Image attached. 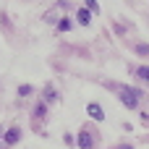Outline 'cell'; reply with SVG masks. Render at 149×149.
Instances as JSON below:
<instances>
[{
  "mask_svg": "<svg viewBox=\"0 0 149 149\" xmlns=\"http://www.w3.org/2000/svg\"><path fill=\"white\" fill-rule=\"evenodd\" d=\"M118 94H120V102H123L128 110H136V107H139V97H144L139 89L126 86V84H120V86H118Z\"/></svg>",
  "mask_w": 149,
  "mask_h": 149,
  "instance_id": "obj_1",
  "label": "cell"
},
{
  "mask_svg": "<svg viewBox=\"0 0 149 149\" xmlns=\"http://www.w3.org/2000/svg\"><path fill=\"white\" fill-rule=\"evenodd\" d=\"M86 113H89V118H92V120H97V123H102V120H105V110H102L97 102H89V105H86Z\"/></svg>",
  "mask_w": 149,
  "mask_h": 149,
  "instance_id": "obj_2",
  "label": "cell"
},
{
  "mask_svg": "<svg viewBox=\"0 0 149 149\" xmlns=\"http://www.w3.org/2000/svg\"><path fill=\"white\" fill-rule=\"evenodd\" d=\"M18 139H21V128H18V126H13V128H8V131H5V136H3V144H5V147H13Z\"/></svg>",
  "mask_w": 149,
  "mask_h": 149,
  "instance_id": "obj_3",
  "label": "cell"
},
{
  "mask_svg": "<svg viewBox=\"0 0 149 149\" xmlns=\"http://www.w3.org/2000/svg\"><path fill=\"white\" fill-rule=\"evenodd\" d=\"M79 149H94V136H92L86 128L79 134Z\"/></svg>",
  "mask_w": 149,
  "mask_h": 149,
  "instance_id": "obj_4",
  "label": "cell"
},
{
  "mask_svg": "<svg viewBox=\"0 0 149 149\" xmlns=\"http://www.w3.org/2000/svg\"><path fill=\"white\" fill-rule=\"evenodd\" d=\"M89 13H92L89 8H79V10H76V18H79V24H81V26H89V21H92V16H89Z\"/></svg>",
  "mask_w": 149,
  "mask_h": 149,
  "instance_id": "obj_5",
  "label": "cell"
},
{
  "mask_svg": "<svg viewBox=\"0 0 149 149\" xmlns=\"http://www.w3.org/2000/svg\"><path fill=\"white\" fill-rule=\"evenodd\" d=\"M58 100V92L52 86H45V102H55Z\"/></svg>",
  "mask_w": 149,
  "mask_h": 149,
  "instance_id": "obj_6",
  "label": "cell"
},
{
  "mask_svg": "<svg viewBox=\"0 0 149 149\" xmlns=\"http://www.w3.org/2000/svg\"><path fill=\"white\" fill-rule=\"evenodd\" d=\"M136 76H139L141 81H149V65H139V68H136Z\"/></svg>",
  "mask_w": 149,
  "mask_h": 149,
  "instance_id": "obj_7",
  "label": "cell"
},
{
  "mask_svg": "<svg viewBox=\"0 0 149 149\" xmlns=\"http://www.w3.org/2000/svg\"><path fill=\"white\" fill-rule=\"evenodd\" d=\"M45 113H47V105H45V102H39V105L34 107V115H37V118H42Z\"/></svg>",
  "mask_w": 149,
  "mask_h": 149,
  "instance_id": "obj_8",
  "label": "cell"
},
{
  "mask_svg": "<svg viewBox=\"0 0 149 149\" xmlns=\"http://www.w3.org/2000/svg\"><path fill=\"white\" fill-rule=\"evenodd\" d=\"M84 3H86V8H89L92 13H100V3H97V0H84Z\"/></svg>",
  "mask_w": 149,
  "mask_h": 149,
  "instance_id": "obj_9",
  "label": "cell"
},
{
  "mask_svg": "<svg viewBox=\"0 0 149 149\" xmlns=\"http://www.w3.org/2000/svg\"><path fill=\"white\" fill-rule=\"evenodd\" d=\"M31 92H34V89H31L29 84H24V86H18V94H21V97H26V94H31Z\"/></svg>",
  "mask_w": 149,
  "mask_h": 149,
  "instance_id": "obj_10",
  "label": "cell"
},
{
  "mask_svg": "<svg viewBox=\"0 0 149 149\" xmlns=\"http://www.w3.org/2000/svg\"><path fill=\"white\" fill-rule=\"evenodd\" d=\"M58 29H60V31H68V29H71V21H68V18H63V21L58 24Z\"/></svg>",
  "mask_w": 149,
  "mask_h": 149,
  "instance_id": "obj_11",
  "label": "cell"
},
{
  "mask_svg": "<svg viewBox=\"0 0 149 149\" xmlns=\"http://www.w3.org/2000/svg\"><path fill=\"white\" fill-rule=\"evenodd\" d=\"M136 52L139 55H149V45H136Z\"/></svg>",
  "mask_w": 149,
  "mask_h": 149,
  "instance_id": "obj_12",
  "label": "cell"
},
{
  "mask_svg": "<svg viewBox=\"0 0 149 149\" xmlns=\"http://www.w3.org/2000/svg\"><path fill=\"white\" fill-rule=\"evenodd\" d=\"M63 141H65V144H68V147H71V144H76V139H73V136H71V134H65V139H63Z\"/></svg>",
  "mask_w": 149,
  "mask_h": 149,
  "instance_id": "obj_13",
  "label": "cell"
},
{
  "mask_svg": "<svg viewBox=\"0 0 149 149\" xmlns=\"http://www.w3.org/2000/svg\"><path fill=\"white\" fill-rule=\"evenodd\" d=\"M118 149H134V147H128V144H123V147H118Z\"/></svg>",
  "mask_w": 149,
  "mask_h": 149,
  "instance_id": "obj_14",
  "label": "cell"
},
{
  "mask_svg": "<svg viewBox=\"0 0 149 149\" xmlns=\"http://www.w3.org/2000/svg\"><path fill=\"white\" fill-rule=\"evenodd\" d=\"M0 139H3V131H0Z\"/></svg>",
  "mask_w": 149,
  "mask_h": 149,
  "instance_id": "obj_15",
  "label": "cell"
}]
</instances>
